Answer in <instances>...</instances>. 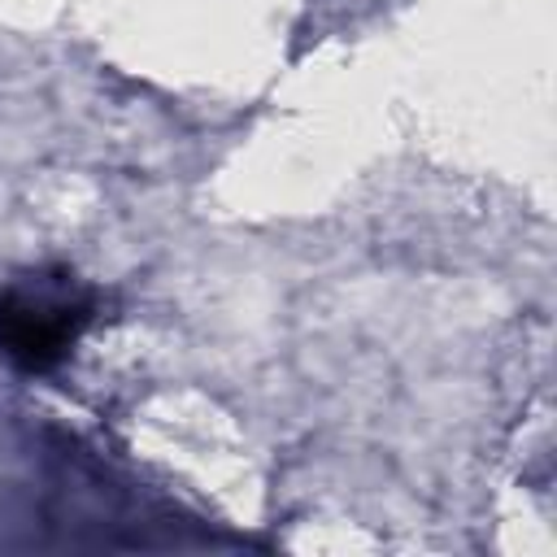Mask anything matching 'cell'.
I'll use <instances>...</instances> for the list:
<instances>
[{
  "label": "cell",
  "mask_w": 557,
  "mask_h": 557,
  "mask_svg": "<svg viewBox=\"0 0 557 557\" xmlns=\"http://www.w3.org/2000/svg\"><path fill=\"white\" fill-rule=\"evenodd\" d=\"M87 313L91 305L61 283L9 287L0 296V352L26 374H48L70 357Z\"/></svg>",
  "instance_id": "obj_1"
}]
</instances>
